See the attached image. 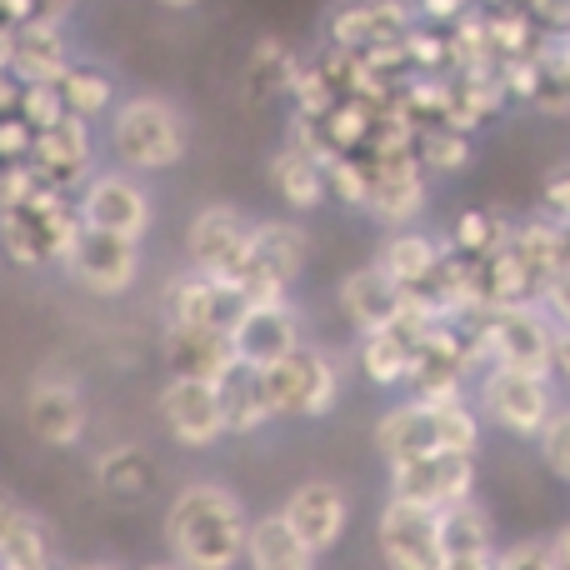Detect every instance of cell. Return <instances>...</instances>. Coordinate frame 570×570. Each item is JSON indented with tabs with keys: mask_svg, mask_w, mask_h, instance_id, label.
I'll return each instance as SVG.
<instances>
[{
	"mask_svg": "<svg viewBox=\"0 0 570 570\" xmlns=\"http://www.w3.org/2000/svg\"><path fill=\"white\" fill-rule=\"evenodd\" d=\"M250 515L236 491L216 481H190L166 511V551L190 570H230L246 561Z\"/></svg>",
	"mask_w": 570,
	"mask_h": 570,
	"instance_id": "cell-1",
	"label": "cell"
},
{
	"mask_svg": "<svg viewBox=\"0 0 570 570\" xmlns=\"http://www.w3.org/2000/svg\"><path fill=\"white\" fill-rule=\"evenodd\" d=\"M481 445V415L465 401L435 405V401H405L381 415L375 425V451L385 461H405V455H435V451H465L475 455Z\"/></svg>",
	"mask_w": 570,
	"mask_h": 570,
	"instance_id": "cell-2",
	"label": "cell"
},
{
	"mask_svg": "<svg viewBox=\"0 0 570 570\" xmlns=\"http://www.w3.org/2000/svg\"><path fill=\"white\" fill-rule=\"evenodd\" d=\"M256 381L271 405V421H321L341 395V371L315 345H291L281 361L261 365Z\"/></svg>",
	"mask_w": 570,
	"mask_h": 570,
	"instance_id": "cell-3",
	"label": "cell"
},
{
	"mask_svg": "<svg viewBox=\"0 0 570 570\" xmlns=\"http://www.w3.org/2000/svg\"><path fill=\"white\" fill-rule=\"evenodd\" d=\"M110 150L126 170H170L186 160V120L170 100L136 96L110 116Z\"/></svg>",
	"mask_w": 570,
	"mask_h": 570,
	"instance_id": "cell-4",
	"label": "cell"
},
{
	"mask_svg": "<svg viewBox=\"0 0 570 570\" xmlns=\"http://www.w3.org/2000/svg\"><path fill=\"white\" fill-rule=\"evenodd\" d=\"M76 230H80V210L60 186H40L26 206L0 210V250L16 266L60 261L66 246L76 240Z\"/></svg>",
	"mask_w": 570,
	"mask_h": 570,
	"instance_id": "cell-5",
	"label": "cell"
},
{
	"mask_svg": "<svg viewBox=\"0 0 570 570\" xmlns=\"http://www.w3.org/2000/svg\"><path fill=\"white\" fill-rule=\"evenodd\" d=\"M471 321H475V335H481L485 365H511V371L551 375V335H556V321L535 301L491 305V311L471 315Z\"/></svg>",
	"mask_w": 570,
	"mask_h": 570,
	"instance_id": "cell-6",
	"label": "cell"
},
{
	"mask_svg": "<svg viewBox=\"0 0 570 570\" xmlns=\"http://www.w3.org/2000/svg\"><path fill=\"white\" fill-rule=\"evenodd\" d=\"M250 240H256V220L250 216H240L236 206H206V210H196V220L186 230V261L200 276H216L240 291Z\"/></svg>",
	"mask_w": 570,
	"mask_h": 570,
	"instance_id": "cell-7",
	"label": "cell"
},
{
	"mask_svg": "<svg viewBox=\"0 0 570 570\" xmlns=\"http://www.w3.org/2000/svg\"><path fill=\"white\" fill-rule=\"evenodd\" d=\"M475 455L465 451H435V455H405L391 461V495L395 501L425 505V511H441L451 501L475 495Z\"/></svg>",
	"mask_w": 570,
	"mask_h": 570,
	"instance_id": "cell-8",
	"label": "cell"
},
{
	"mask_svg": "<svg viewBox=\"0 0 570 570\" xmlns=\"http://www.w3.org/2000/svg\"><path fill=\"white\" fill-rule=\"evenodd\" d=\"M60 266L70 271L76 285H86L90 295H126L140 276V240L80 226L76 240L66 246V256H60Z\"/></svg>",
	"mask_w": 570,
	"mask_h": 570,
	"instance_id": "cell-9",
	"label": "cell"
},
{
	"mask_svg": "<svg viewBox=\"0 0 570 570\" xmlns=\"http://www.w3.org/2000/svg\"><path fill=\"white\" fill-rule=\"evenodd\" d=\"M481 411H485V421H495L505 435L535 441L541 421L551 415V375L511 371V365H485Z\"/></svg>",
	"mask_w": 570,
	"mask_h": 570,
	"instance_id": "cell-10",
	"label": "cell"
},
{
	"mask_svg": "<svg viewBox=\"0 0 570 570\" xmlns=\"http://www.w3.org/2000/svg\"><path fill=\"white\" fill-rule=\"evenodd\" d=\"M305 266V236L291 220H261L240 271V301H285Z\"/></svg>",
	"mask_w": 570,
	"mask_h": 570,
	"instance_id": "cell-11",
	"label": "cell"
},
{
	"mask_svg": "<svg viewBox=\"0 0 570 570\" xmlns=\"http://www.w3.org/2000/svg\"><path fill=\"white\" fill-rule=\"evenodd\" d=\"M76 210H80V226L110 230V236H126V240H146V230H150L146 186H136V180L120 176V170L90 176L86 190H80V200H76Z\"/></svg>",
	"mask_w": 570,
	"mask_h": 570,
	"instance_id": "cell-12",
	"label": "cell"
},
{
	"mask_svg": "<svg viewBox=\"0 0 570 570\" xmlns=\"http://www.w3.org/2000/svg\"><path fill=\"white\" fill-rule=\"evenodd\" d=\"M495 566V521L475 495L435 511V570H485Z\"/></svg>",
	"mask_w": 570,
	"mask_h": 570,
	"instance_id": "cell-13",
	"label": "cell"
},
{
	"mask_svg": "<svg viewBox=\"0 0 570 570\" xmlns=\"http://www.w3.org/2000/svg\"><path fill=\"white\" fill-rule=\"evenodd\" d=\"M281 515H285V525L301 535L305 551L321 561V556H331L335 546H341L345 525H351V501H345V491L331 481H305L285 495Z\"/></svg>",
	"mask_w": 570,
	"mask_h": 570,
	"instance_id": "cell-14",
	"label": "cell"
},
{
	"mask_svg": "<svg viewBox=\"0 0 570 570\" xmlns=\"http://www.w3.org/2000/svg\"><path fill=\"white\" fill-rule=\"evenodd\" d=\"M160 421L190 451H206L226 435V415H220V385L190 381V375H170L160 391Z\"/></svg>",
	"mask_w": 570,
	"mask_h": 570,
	"instance_id": "cell-15",
	"label": "cell"
},
{
	"mask_svg": "<svg viewBox=\"0 0 570 570\" xmlns=\"http://www.w3.org/2000/svg\"><path fill=\"white\" fill-rule=\"evenodd\" d=\"M230 345H236V361L250 365V371L281 361L291 345H301L295 311L285 301H246L230 321Z\"/></svg>",
	"mask_w": 570,
	"mask_h": 570,
	"instance_id": "cell-16",
	"label": "cell"
},
{
	"mask_svg": "<svg viewBox=\"0 0 570 570\" xmlns=\"http://www.w3.org/2000/svg\"><path fill=\"white\" fill-rule=\"evenodd\" d=\"M371 186H365V210L385 226H411L415 216L425 210L431 190H425V170L415 156H385V160H371Z\"/></svg>",
	"mask_w": 570,
	"mask_h": 570,
	"instance_id": "cell-17",
	"label": "cell"
},
{
	"mask_svg": "<svg viewBox=\"0 0 570 570\" xmlns=\"http://www.w3.org/2000/svg\"><path fill=\"white\" fill-rule=\"evenodd\" d=\"M375 546L381 561L395 570H435V511L391 495L375 521Z\"/></svg>",
	"mask_w": 570,
	"mask_h": 570,
	"instance_id": "cell-18",
	"label": "cell"
},
{
	"mask_svg": "<svg viewBox=\"0 0 570 570\" xmlns=\"http://www.w3.org/2000/svg\"><path fill=\"white\" fill-rule=\"evenodd\" d=\"M166 365L170 375L220 385L240 361L226 325H166Z\"/></svg>",
	"mask_w": 570,
	"mask_h": 570,
	"instance_id": "cell-19",
	"label": "cell"
},
{
	"mask_svg": "<svg viewBox=\"0 0 570 570\" xmlns=\"http://www.w3.org/2000/svg\"><path fill=\"white\" fill-rule=\"evenodd\" d=\"M30 166L40 170V180L46 186H60L70 190L80 176L90 170V120L80 116H60L56 126L36 130V140H30Z\"/></svg>",
	"mask_w": 570,
	"mask_h": 570,
	"instance_id": "cell-20",
	"label": "cell"
},
{
	"mask_svg": "<svg viewBox=\"0 0 570 570\" xmlns=\"http://www.w3.org/2000/svg\"><path fill=\"white\" fill-rule=\"evenodd\" d=\"M415 20V10L405 0H345V6L331 10V46L341 50H365L375 40L401 36L405 26Z\"/></svg>",
	"mask_w": 570,
	"mask_h": 570,
	"instance_id": "cell-21",
	"label": "cell"
},
{
	"mask_svg": "<svg viewBox=\"0 0 570 570\" xmlns=\"http://www.w3.org/2000/svg\"><path fill=\"white\" fill-rule=\"evenodd\" d=\"M240 305H246V301H240L236 285H226L216 276H200V271H190V276H180V281L166 285L170 325H226V331H230V321H236Z\"/></svg>",
	"mask_w": 570,
	"mask_h": 570,
	"instance_id": "cell-22",
	"label": "cell"
},
{
	"mask_svg": "<svg viewBox=\"0 0 570 570\" xmlns=\"http://www.w3.org/2000/svg\"><path fill=\"white\" fill-rule=\"evenodd\" d=\"M26 425L46 445H76L86 435V401L70 381H36L26 395Z\"/></svg>",
	"mask_w": 570,
	"mask_h": 570,
	"instance_id": "cell-23",
	"label": "cell"
},
{
	"mask_svg": "<svg viewBox=\"0 0 570 570\" xmlns=\"http://www.w3.org/2000/svg\"><path fill=\"white\" fill-rule=\"evenodd\" d=\"M70 66L66 36H60V20H20L10 26V76L26 86V80H60V70Z\"/></svg>",
	"mask_w": 570,
	"mask_h": 570,
	"instance_id": "cell-24",
	"label": "cell"
},
{
	"mask_svg": "<svg viewBox=\"0 0 570 570\" xmlns=\"http://www.w3.org/2000/svg\"><path fill=\"white\" fill-rule=\"evenodd\" d=\"M341 305L351 315L355 331H375V325H391L401 315V285L385 276L381 266H361L341 281Z\"/></svg>",
	"mask_w": 570,
	"mask_h": 570,
	"instance_id": "cell-25",
	"label": "cell"
},
{
	"mask_svg": "<svg viewBox=\"0 0 570 570\" xmlns=\"http://www.w3.org/2000/svg\"><path fill=\"white\" fill-rule=\"evenodd\" d=\"M415 325L391 321L361 335V371L371 385H405V371L415 361Z\"/></svg>",
	"mask_w": 570,
	"mask_h": 570,
	"instance_id": "cell-26",
	"label": "cell"
},
{
	"mask_svg": "<svg viewBox=\"0 0 570 570\" xmlns=\"http://www.w3.org/2000/svg\"><path fill=\"white\" fill-rule=\"evenodd\" d=\"M271 186L281 190V200L291 210H315L331 200L325 196V160L311 156V150H301V146L281 150V156L271 160Z\"/></svg>",
	"mask_w": 570,
	"mask_h": 570,
	"instance_id": "cell-27",
	"label": "cell"
},
{
	"mask_svg": "<svg viewBox=\"0 0 570 570\" xmlns=\"http://www.w3.org/2000/svg\"><path fill=\"white\" fill-rule=\"evenodd\" d=\"M246 561L256 570H305L315 561L311 551L301 546V535L285 525V515H261V521H250L246 531Z\"/></svg>",
	"mask_w": 570,
	"mask_h": 570,
	"instance_id": "cell-28",
	"label": "cell"
},
{
	"mask_svg": "<svg viewBox=\"0 0 570 570\" xmlns=\"http://www.w3.org/2000/svg\"><path fill=\"white\" fill-rule=\"evenodd\" d=\"M220 415H226V435H256L271 425V405L261 395V381L250 365H236L220 381Z\"/></svg>",
	"mask_w": 570,
	"mask_h": 570,
	"instance_id": "cell-29",
	"label": "cell"
},
{
	"mask_svg": "<svg viewBox=\"0 0 570 570\" xmlns=\"http://www.w3.org/2000/svg\"><path fill=\"white\" fill-rule=\"evenodd\" d=\"M441 246L445 240L425 236V230H395V236L385 240L375 266H381L395 285H425V276H431L435 261H441Z\"/></svg>",
	"mask_w": 570,
	"mask_h": 570,
	"instance_id": "cell-30",
	"label": "cell"
},
{
	"mask_svg": "<svg viewBox=\"0 0 570 570\" xmlns=\"http://www.w3.org/2000/svg\"><path fill=\"white\" fill-rule=\"evenodd\" d=\"M295 76V50L281 36H261L246 66V100H281Z\"/></svg>",
	"mask_w": 570,
	"mask_h": 570,
	"instance_id": "cell-31",
	"label": "cell"
},
{
	"mask_svg": "<svg viewBox=\"0 0 570 570\" xmlns=\"http://www.w3.org/2000/svg\"><path fill=\"white\" fill-rule=\"evenodd\" d=\"M471 156H475L471 130H455L445 120H425L421 136H415V160L431 176H455V170L471 166Z\"/></svg>",
	"mask_w": 570,
	"mask_h": 570,
	"instance_id": "cell-32",
	"label": "cell"
},
{
	"mask_svg": "<svg viewBox=\"0 0 570 570\" xmlns=\"http://www.w3.org/2000/svg\"><path fill=\"white\" fill-rule=\"evenodd\" d=\"M321 136H325V150H351V156H361L365 150V140H371V126H375V106L371 100H361V96H341L331 110H325L321 120Z\"/></svg>",
	"mask_w": 570,
	"mask_h": 570,
	"instance_id": "cell-33",
	"label": "cell"
},
{
	"mask_svg": "<svg viewBox=\"0 0 570 570\" xmlns=\"http://www.w3.org/2000/svg\"><path fill=\"white\" fill-rule=\"evenodd\" d=\"M56 90H60L70 116H80V120H96L116 106V80L96 66H66L56 80Z\"/></svg>",
	"mask_w": 570,
	"mask_h": 570,
	"instance_id": "cell-34",
	"label": "cell"
},
{
	"mask_svg": "<svg viewBox=\"0 0 570 570\" xmlns=\"http://www.w3.org/2000/svg\"><path fill=\"white\" fill-rule=\"evenodd\" d=\"M0 566H6V570H40V566H50V531H46V521H36L30 511H20V505H16L10 525L0 531Z\"/></svg>",
	"mask_w": 570,
	"mask_h": 570,
	"instance_id": "cell-35",
	"label": "cell"
},
{
	"mask_svg": "<svg viewBox=\"0 0 570 570\" xmlns=\"http://www.w3.org/2000/svg\"><path fill=\"white\" fill-rule=\"evenodd\" d=\"M96 481L110 495H140L150 485V455L140 445H116L96 461Z\"/></svg>",
	"mask_w": 570,
	"mask_h": 570,
	"instance_id": "cell-36",
	"label": "cell"
},
{
	"mask_svg": "<svg viewBox=\"0 0 570 570\" xmlns=\"http://www.w3.org/2000/svg\"><path fill=\"white\" fill-rule=\"evenodd\" d=\"M285 96L295 100V116L321 120L325 110L341 100V90H335V80L321 70V60H311V66H301V60H295V76H291V90H285Z\"/></svg>",
	"mask_w": 570,
	"mask_h": 570,
	"instance_id": "cell-37",
	"label": "cell"
},
{
	"mask_svg": "<svg viewBox=\"0 0 570 570\" xmlns=\"http://www.w3.org/2000/svg\"><path fill=\"white\" fill-rule=\"evenodd\" d=\"M365 186H371V166H365V156H351V150L325 156V196H335L341 206L365 210Z\"/></svg>",
	"mask_w": 570,
	"mask_h": 570,
	"instance_id": "cell-38",
	"label": "cell"
},
{
	"mask_svg": "<svg viewBox=\"0 0 570 570\" xmlns=\"http://www.w3.org/2000/svg\"><path fill=\"white\" fill-rule=\"evenodd\" d=\"M505 236H511V230H505L501 216H491V210H461V220H455L445 246L461 250V256H491Z\"/></svg>",
	"mask_w": 570,
	"mask_h": 570,
	"instance_id": "cell-39",
	"label": "cell"
},
{
	"mask_svg": "<svg viewBox=\"0 0 570 570\" xmlns=\"http://www.w3.org/2000/svg\"><path fill=\"white\" fill-rule=\"evenodd\" d=\"M16 116L26 120L30 130H46V126H56L60 116H70V110H66V100H60L56 80H26L16 96Z\"/></svg>",
	"mask_w": 570,
	"mask_h": 570,
	"instance_id": "cell-40",
	"label": "cell"
},
{
	"mask_svg": "<svg viewBox=\"0 0 570 570\" xmlns=\"http://www.w3.org/2000/svg\"><path fill=\"white\" fill-rule=\"evenodd\" d=\"M535 441H541V461H546V471H551L556 481H566V485H570V405H566V411H556V405H551V415L541 421Z\"/></svg>",
	"mask_w": 570,
	"mask_h": 570,
	"instance_id": "cell-41",
	"label": "cell"
},
{
	"mask_svg": "<svg viewBox=\"0 0 570 570\" xmlns=\"http://www.w3.org/2000/svg\"><path fill=\"white\" fill-rule=\"evenodd\" d=\"M40 186H46V180H40V170L30 166V160H0V210L26 206Z\"/></svg>",
	"mask_w": 570,
	"mask_h": 570,
	"instance_id": "cell-42",
	"label": "cell"
},
{
	"mask_svg": "<svg viewBox=\"0 0 570 570\" xmlns=\"http://www.w3.org/2000/svg\"><path fill=\"white\" fill-rule=\"evenodd\" d=\"M495 566L501 570H551V546L546 541H521V546H511V551L495 546Z\"/></svg>",
	"mask_w": 570,
	"mask_h": 570,
	"instance_id": "cell-43",
	"label": "cell"
},
{
	"mask_svg": "<svg viewBox=\"0 0 570 570\" xmlns=\"http://www.w3.org/2000/svg\"><path fill=\"white\" fill-rule=\"evenodd\" d=\"M535 301H546L541 311L551 315L556 325H570V271H551V276L541 281V295Z\"/></svg>",
	"mask_w": 570,
	"mask_h": 570,
	"instance_id": "cell-44",
	"label": "cell"
},
{
	"mask_svg": "<svg viewBox=\"0 0 570 570\" xmlns=\"http://www.w3.org/2000/svg\"><path fill=\"white\" fill-rule=\"evenodd\" d=\"M30 140H36V130H30L16 110H6V116H0V160H26Z\"/></svg>",
	"mask_w": 570,
	"mask_h": 570,
	"instance_id": "cell-45",
	"label": "cell"
},
{
	"mask_svg": "<svg viewBox=\"0 0 570 570\" xmlns=\"http://www.w3.org/2000/svg\"><path fill=\"white\" fill-rule=\"evenodd\" d=\"M541 206H546V216L570 220V166H566V170H556V176L546 180V196H541Z\"/></svg>",
	"mask_w": 570,
	"mask_h": 570,
	"instance_id": "cell-46",
	"label": "cell"
},
{
	"mask_svg": "<svg viewBox=\"0 0 570 570\" xmlns=\"http://www.w3.org/2000/svg\"><path fill=\"white\" fill-rule=\"evenodd\" d=\"M415 10H421L425 26H451L471 10V0H415Z\"/></svg>",
	"mask_w": 570,
	"mask_h": 570,
	"instance_id": "cell-47",
	"label": "cell"
},
{
	"mask_svg": "<svg viewBox=\"0 0 570 570\" xmlns=\"http://www.w3.org/2000/svg\"><path fill=\"white\" fill-rule=\"evenodd\" d=\"M551 375H561L570 385V325H556L551 335Z\"/></svg>",
	"mask_w": 570,
	"mask_h": 570,
	"instance_id": "cell-48",
	"label": "cell"
},
{
	"mask_svg": "<svg viewBox=\"0 0 570 570\" xmlns=\"http://www.w3.org/2000/svg\"><path fill=\"white\" fill-rule=\"evenodd\" d=\"M546 546H551V570H570V525H561Z\"/></svg>",
	"mask_w": 570,
	"mask_h": 570,
	"instance_id": "cell-49",
	"label": "cell"
},
{
	"mask_svg": "<svg viewBox=\"0 0 570 570\" xmlns=\"http://www.w3.org/2000/svg\"><path fill=\"white\" fill-rule=\"evenodd\" d=\"M16 96H20V80L10 76V70H0V116H6V110H16Z\"/></svg>",
	"mask_w": 570,
	"mask_h": 570,
	"instance_id": "cell-50",
	"label": "cell"
},
{
	"mask_svg": "<svg viewBox=\"0 0 570 570\" xmlns=\"http://www.w3.org/2000/svg\"><path fill=\"white\" fill-rule=\"evenodd\" d=\"M70 10V0H36V16L40 20H60Z\"/></svg>",
	"mask_w": 570,
	"mask_h": 570,
	"instance_id": "cell-51",
	"label": "cell"
},
{
	"mask_svg": "<svg viewBox=\"0 0 570 570\" xmlns=\"http://www.w3.org/2000/svg\"><path fill=\"white\" fill-rule=\"evenodd\" d=\"M10 515H16V501H10V495H0V531L10 525Z\"/></svg>",
	"mask_w": 570,
	"mask_h": 570,
	"instance_id": "cell-52",
	"label": "cell"
},
{
	"mask_svg": "<svg viewBox=\"0 0 570 570\" xmlns=\"http://www.w3.org/2000/svg\"><path fill=\"white\" fill-rule=\"evenodd\" d=\"M156 6H166V10H190V6H200V0H156Z\"/></svg>",
	"mask_w": 570,
	"mask_h": 570,
	"instance_id": "cell-53",
	"label": "cell"
},
{
	"mask_svg": "<svg viewBox=\"0 0 570 570\" xmlns=\"http://www.w3.org/2000/svg\"><path fill=\"white\" fill-rule=\"evenodd\" d=\"M481 6H505V0H481Z\"/></svg>",
	"mask_w": 570,
	"mask_h": 570,
	"instance_id": "cell-54",
	"label": "cell"
}]
</instances>
